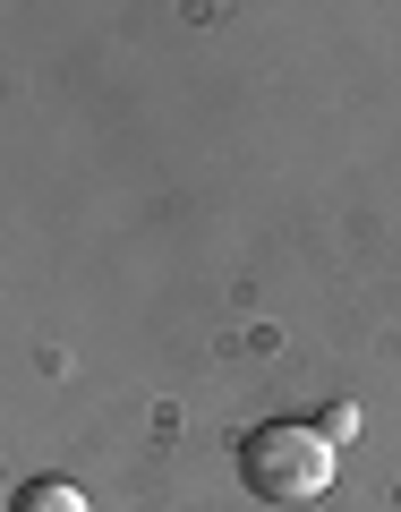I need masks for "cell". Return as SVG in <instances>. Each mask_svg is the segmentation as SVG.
Segmentation results:
<instances>
[{
  "label": "cell",
  "instance_id": "1",
  "mask_svg": "<svg viewBox=\"0 0 401 512\" xmlns=\"http://www.w3.org/2000/svg\"><path fill=\"white\" fill-rule=\"evenodd\" d=\"M239 478H248L265 504H316L333 487V444L299 419H265L239 436Z\"/></svg>",
  "mask_w": 401,
  "mask_h": 512
},
{
  "label": "cell",
  "instance_id": "2",
  "mask_svg": "<svg viewBox=\"0 0 401 512\" xmlns=\"http://www.w3.org/2000/svg\"><path fill=\"white\" fill-rule=\"evenodd\" d=\"M9 512H86V495H77L69 478H35V487H18Z\"/></svg>",
  "mask_w": 401,
  "mask_h": 512
}]
</instances>
